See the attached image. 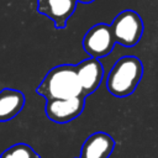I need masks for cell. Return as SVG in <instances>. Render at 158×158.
<instances>
[{"instance_id": "cell-8", "label": "cell", "mask_w": 158, "mask_h": 158, "mask_svg": "<svg viewBox=\"0 0 158 158\" xmlns=\"http://www.w3.org/2000/svg\"><path fill=\"white\" fill-rule=\"evenodd\" d=\"M115 148V141L106 132H95L83 143L79 158H109Z\"/></svg>"}, {"instance_id": "cell-5", "label": "cell", "mask_w": 158, "mask_h": 158, "mask_svg": "<svg viewBox=\"0 0 158 158\" xmlns=\"http://www.w3.org/2000/svg\"><path fill=\"white\" fill-rule=\"evenodd\" d=\"M85 96H75L69 99H53L47 100L46 116L56 123H67L80 116L85 107Z\"/></svg>"}, {"instance_id": "cell-12", "label": "cell", "mask_w": 158, "mask_h": 158, "mask_svg": "<svg viewBox=\"0 0 158 158\" xmlns=\"http://www.w3.org/2000/svg\"><path fill=\"white\" fill-rule=\"evenodd\" d=\"M36 158H41V157H40V156H37V157H36Z\"/></svg>"}, {"instance_id": "cell-9", "label": "cell", "mask_w": 158, "mask_h": 158, "mask_svg": "<svg viewBox=\"0 0 158 158\" xmlns=\"http://www.w3.org/2000/svg\"><path fill=\"white\" fill-rule=\"evenodd\" d=\"M25 95L21 90L5 88L0 91V122L16 117L25 106Z\"/></svg>"}, {"instance_id": "cell-11", "label": "cell", "mask_w": 158, "mask_h": 158, "mask_svg": "<svg viewBox=\"0 0 158 158\" xmlns=\"http://www.w3.org/2000/svg\"><path fill=\"white\" fill-rule=\"evenodd\" d=\"M78 2H81V4H90V2H93V1H95V0H77Z\"/></svg>"}, {"instance_id": "cell-2", "label": "cell", "mask_w": 158, "mask_h": 158, "mask_svg": "<svg viewBox=\"0 0 158 158\" xmlns=\"http://www.w3.org/2000/svg\"><path fill=\"white\" fill-rule=\"evenodd\" d=\"M143 77L142 60L135 56H125L116 60L106 77V89L116 98H126L135 93Z\"/></svg>"}, {"instance_id": "cell-1", "label": "cell", "mask_w": 158, "mask_h": 158, "mask_svg": "<svg viewBox=\"0 0 158 158\" xmlns=\"http://www.w3.org/2000/svg\"><path fill=\"white\" fill-rule=\"evenodd\" d=\"M36 93L46 100L69 99L83 95L75 68L72 64H60L47 72Z\"/></svg>"}, {"instance_id": "cell-10", "label": "cell", "mask_w": 158, "mask_h": 158, "mask_svg": "<svg viewBox=\"0 0 158 158\" xmlns=\"http://www.w3.org/2000/svg\"><path fill=\"white\" fill-rule=\"evenodd\" d=\"M38 154L35 149L26 143H16L9 148H6L0 158H36Z\"/></svg>"}, {"instance_id": "cell-7", "label": "cell", "mask_w": 158, "mask_h": 158, "mask_svg": "<svg viewBox=\"0 0 158 158\" xmlns=\"http://www.w3.org/2000/svg\"><path fill=\"white\" fill-rule=\"evenodd\" d=\"M77 0H37L36 10L51 19L56 28H64L77 9Z\"/></svg>"}, {"instance_id": "cell-3", "label": "cell", "mask_w": 158, "mask_h": 158, "mask_svg": "<svg viewBox=\"0 0 158 158\" xmlns=\"http://www.w3.org/2000/svg\"><path fill=\"white\" fill-rule=\"evenodd\" d=\"M115 43L123 47H135L143 35V21L133 10H123L115 16L110 25Z\"/></svg>"}, {"instance_id": "cell-6", "label": "cell", "mask_w": 158, "mask_h": 158, "mask_svg": "<svg viewBox=\"0 0 158 158\" xmlns=\"http://www.w3.org/2000/svg\"><path fill=\"white\" fill-rule=\"evenodd\" d=\"M74 68L83 95L85 98L91 95L104 79V67L100 59L89 57L74 65Z\"/></svg>"}, {"instance_id": "cell-4", "label": "cell", "mask_w": 158, "mask_h": 158, "mask_svg": "<svg viewBox=\"0 0 158 158\" xmlns=\"http://www.w3.org/2000/svg\"><path fill=\"white\" fill-rule=\"evenodd\" d=\"M115 47V40L110 25L100 22L94 25L83 38V48L89 57L100 59L109 56Z\"/></svg>"}]
</instances>
